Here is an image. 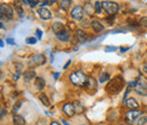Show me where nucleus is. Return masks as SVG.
Segmentation results:
<instances>
[{"instance_id":"f257e3e1","label":"nucleus","mask_w":147,"mask_h":125,"mask_svg":"<svg viewBox=\"0 0 147 125\" xmlns=\"http://www.w3.org/2000/svg\"><path fill=\"white\" fill-rule=\"evenodd\" d=\"M125 87V81L121 76H117L114 79L110 80L109 84L107 85V92L110 94H117L119 93Z\"/></svg>"},{"instance_id":"f03ea898","label":"nucleus","mask_w":147,"mask_h":125,"mask_svg":"<svg viewBox=\"0 0 147 125\" xmlns=\"http://www.w3.org/2000/svg\"><path fill=\"white\" fill-rule=\"evenodd\" d=\"M87 77L88 76H86L83 71H75L73 73H70V75H69V80L74 85L83 87V88L85 87V84L87 82Z\"/></svg>"},{"instance_id":"7ed1b4c3","label":"nucleus","mask_w":147,"mask_h":125,"mask_svg":"<svg viewBox=\"0 0 147 125\" xmlns=\"http://www.w3.org/2000/svg\"><path fill=\"white\" fill-rule=\"evenodd\" d=\"M143 116V111L138 110V109H135V110H129L126 113L125 115V122L129 125H134L135 121L137 118H140Z\"/></svg>"},{"instance_id":"20e7f679","label":"nucleus","mask_w":147,"mask_h":125,"mask_svg":"<svg viewBox=\"0 0 147 125\" xmlns=\"http://www.w3.org/2000/svg\"><path fill=\"white\" fill-rule=\"evenodd\" d=\"M102 7L103 10L109 15H115L119 12V5L114 1H103Z\"/></svg>"},{"instance_id":"39448f33","label":"nucleus","mask_w":147,"mask_h":125,"mask_svg":"<svg viewBox=\"0 0 147 125\" xmlns=\"http://www.w3.org/2000/svg\"><path fill=\"white\" fill-rule=\"evenodd\" d=\"M45 56L42 54H36V55H32L31 58H30V61H28V66L30 67H34V66H40V65H43L45 63Z\"/></svg>"},{"instance_id":"423d86ee","label":"nucleus","mask_w":147,"mask_h":125,"mask_svg":"<svg viewBox=\"0 0 147 125\" xmlns=\"http://www.w3.org/2000/svg\"><path fill=\"white\" fill-rule=\"evenodd\" d=\"M0 10H1V19L3 18H8V19H11L14 17V9L11 6H8V5H1L0 7Z\"/></svg>"},{"instance_id":"0eeeda50","label":"nucleus","mask_w":147,"mask_h":125,"mask_svg":"<svg viewBox=\"0 0 147 125\" xmlns=\"http://www.w3.org/2000/svg\"><path fill=\"white\" fill-rule=\"evenodd\" d=\"M70 16L73 19L75 20H82L83 18H84V8L82 7V6H76V7H74L73 10H71V13H70Z\"/></svg>"},{"instance_id":"6e6552de","label":"nucleus","mask_w":147,"mask_h":125,"mask_svg":"<svg viewBox=\"0 0 147 125\" xmlns=\"http://www.w3.org/2000/svg\"><path fill=\"white\" fill-rule=\"evenodd\" d=\"M36 72L34 71V70H32V68H30V70H26V71L23 73V80H24V82L25 83H31L33 80L35 81V79H36Z\"/></svg>"},{"instance_id":"1a4fd4ad","label":"nucleus","mask_w":147,"mask_h":125,"mask_svg":"<svg viewBox=\"0 0 147 125\" xmlns=\"http://www.w3.org/2000/svg\"><path fill=\"white\" fill-rule=\"evenodd\" d=\"M62 111L65 113V115H67L68 117H74L76 114V108L73 102H66L62 106Z\"/></svg>"},{"instance_id":"9d476101","label":"nucleus","mask_w":147,"mask_h":125,"mask_svg":"<svg viewBox=\"0 0 147 125\" xmlns=\"http://www.w3.org/2000/svg\"><path fill=\"white\" fill-rule=\"evenodd\" d=\"M84 88H86V89L88 90H96L97 89V81H96V79H94L93 76H88L87 77V82H86Z\"/></svg>"},{"instance_id":"9b49d317","label":"nucleus","mask_w":147,"mask_h":125,"mask_svg":"<svg viewBox=\"0 0 147 125\" xmlns=\"http://www.w3.org/2000/svg\"><path fill=\"white\" fill-rule=\"evenodd\" d=\"M34 85H35V88L38 91H42V90L45 88V85H47L45 79L42 77V76H37L36 79H35V81H34Z\"/></svg>"},{"instance_id":"f8f14e48","label":"nucleus","mask_w":147,"mask_h":125,"mask_svg":"<svg viewBox=\"0 0 147 125\" xmlns=\"http://www.w3.org/2000/svg\"><path fill=\"white\" fill-rule=\"evenodd\" d=\"M126 106L130 109V110H135V109H138L139 108V102L135 99V98H128L127 101H126Z\"/></svg>"},{"instance_id":"ddd939ff","label":"nucleus","mask_w":147,"mask_h":125,"mask_svg":"<svg viewBox=\"0 0 147 125\" xmlns=\"http://www.w3.org/2000/svg\"><path fill=\"white\" fill-rule=\"evenodd\" d=\"M37 14H38V16L42 18V19H50L51 16H52V14H51V12L50 10H48L47 8H40L38 10H37Z\"/></svg>"},{"instance_id":"4468645a","label":"nucleus","mask_w":147,"mask_h":125,"mask_svg":"<svg viewBox=\"0 0 147 125\" xmlns=\"http://www.w3.org/2000/svg\"><path fill=\"white\" fill-rule=\"evenodd\" d=\"M55 38H57L58 40L62 41V42H66V41H68V40L70 39V31L65 30V31H62V32L55 34Z\"/></svg>"},{"instance_id":"2eb2a0df","label":"nucleus","mask_w":147,"mask_h":125,"mask_svg":"<svg viewBox=\"0 0 147 125\" xmlns=\"http://www.w3.org/2000/svg\"><path fill=\"white\" fill-rule=\"evenodd\" d=\"M13 124L14 125H26V120L18 114L13 115Z\"/></svg>"},{"instance_id":"dca6fc26","label":"nucleus","mask_w":147,"mask_h":125,"mask_svg":"<svg viewBox=\"0 0 147 125\" xmlns=\"http://www.w3.org/2000/svg\"><path fill=\"white\" fill-rule=\"evenodd\" d=\"M38 100L42 102V105H44L45 107H51V102H50V99H49V97L45 94V93H43V92H41L40 94H38Z\"/></svg>"},{"instance_id":"f3484780","label":"nucleus","mask_w":147,"mask_h":125,"mask_svg":"<svg viewBox=\"0 0 147 125\" xmlns=\"http://www.w3.org/2000/svg\"><path fill=\"white\" fill-rule=\"evenodd\" d=\"M52 31L55 32V34H58V33L65 31V25L62 23H60V22H55V23L52 24Z\"/></svg>"},{"instance_id":"a211bd4d","label":"nucleus","mask_w":147,"mask_h":125,"mask_svg":"<svg viewBox=\"0 0 147 125\" xmlns=\"http://www.w3.org/2000/svg\"><path fill=\"white\" fill-rule=\"evenodd\" d=\"M91 26H92V29L94 30V32H96V33H98V32L103 31V29H104L103 24H101L98 20H95V19H94V20H92Z\"/></svg>"},{"instance_id":"6ab92c4d","label":"nucleus","mask_w":147,"mask_h":125,"mask_svg":"<svg viewBox=\"0 0 147 125\" xmlns=\"http://www.w3.org/2000/svg\"><path fill=\"white\" fill-rule=\"evenodd\" d=\"M111 76H110V73L109 72H102L100 75H98V82L100 83H105L108 81H110Z\"/></svg>"},{"instance_id":"aec40b11","label":"nucleus","mask_w":147,"mask_h":125,"mask_svg":"<svg viewBox=\"0 0 147 125\" xmlns=\"http://www.w3.org/2000/svg\"><path fill=\"white\" fill-rule=\"evenodd\" d=\"M76 38L78 39L79 42L84 43V42L87 40V34H86L83 30H77V31H76Z\"/></svg>"},{"instance_id":"412c9836","label":"nucleus","mask_w":147,"mask_h":125,"mask_svg":"<svg viewBox=\"0 0 147 125\" xmlns=\"http://www.w3.org/2000/svg\"><path fill=\"white\" fill-rule=\"evenodd\" d=\"M134 89H135V91H136L138 94H140V96H147V88L144 87L143 84H140V83H138Z\"/></svg>"},{"instance_id":"4be33fe9","label":"nucleus","mask_w":147,"mask_h":125,"mask_svg":"<svg viewBox=\"0 0 147 125\" xmlns=\"http://www.w3.org/2000/svg\"><path fill=\"white\" fill-rule=\"evenodd\" d=\"M84 12L87 13V15H93L94 12H95V8H94V6H92L90 2H86L85 3V7H84Z\"/></svg>"},{"instance_id":"5701e85b","label":"nucleus","mask_w":147,"mask_h":125,"mask_svg":"<svg viewBox=\"0 0 147 125\" xmlns=\"http://www.w3.org/2000/svg\"><path fill=\"white\" fill-rule=\"evenodd\" d=\"M70 6H71V0H61L60 1V7L62 9H69Z\"/></svg>"},{"instance_id":"b1692460","label":"nucleus","mask_w":147,"mask_h":125,"mask_svg":"<svg viewBox=\"0 0 147 125\" xmlns=\"http://www.w3.org/2000/svg\"><path fill=\"white\" fill-rule=\"evenodd\" d=\"M94 8H95V12H96L98 15H101V14H102V10H103V7H102V2H98V1H96V2H95V5H94Z\"/></svg>"},{"instance_id":"393cba45","label":"nucleus","mask_w":147,"mask_h":125,"mask_svg":"<svg viewBox=\"0 0 147 125\" xmlns=\"http://www.w3.org/2000/svg\"><path fill=\"white\" fill-rule=\"evenodd\" d=\"M74 105H75V108H76V113H78V114H82V113L85 110V107L82 106L80 102H78V101H76Z\"/></svg>"},{"instance_id":"a878e982","label":"nucleus","mask_w":147,"mask_h":125,"mask_svg":"<svg viewBox=\"0 0 147 125\" xmlns=\"http://www.w3.org/2000/svg\"><path fill=\"white\" fill-rule=\"evenodd\" d=\"M91 24H92V22H90V19H88L87 17H84L82 20H80V25H82V27H88Z\"/></svg>"},{"instance_id":"bb28decb","label":"nucleus","mask_w":147,"mask_h":125,"mask_svg":"<svg viewBox=\"0 0 147 125\" xmlns=\"http://www.w3.org/2000/svg\"><path fill=\"white\" fill-rule=\"evenodd\" d=\"M15 9L18 12V14L20 16H23V7H22V3H20V1H15Z\"/></svg>"},{"instance_id":"cd10ccee","label":"nucleus","mask_w":147,"mask_h":125,"mask_svg":"<svg viewBox=\"0 0 147 125\" xmlns=\"http://www.w3.org/2000/svg\"><path fill=\"white\" fill-rule=\"evenodd\" d=\"M20 106H22V101H16L14 104V107H13V113L16 114L19 109H20Z\"/></svg>"},{"instance_id":"c85d7f7f","label":"nucleus","mask_w":147,"mask_h":125,"mask_svg":"<svg viewBox=\"0 0 147 125\" xmlns=\"http://www.w3.org/2000/svg\"><path fill=\"white\" fill-rule=\"evenodd\" d=\"M147 124V116H142L140 118H138V122H137V125H146Z\"/></svg>"},{"instance_id":"c756f323","label":"nucleus","mask_w":147,"mask_h":125,"mask_svg":"<svg viewBox=\"0 0 147 125\" xmlns=\"http://www.w3.org/2000/svg\"><path fill=\"white\" fill-rule=\"evenodd\" d=\"M139 25L143 26V27H147V16L140 18V20H139Z\"/></svg>"},{"instance_id":"7c9ffc66","label":"nucleus","mask_w":147,"mask_h":125,"mask_svg":"<svg viewBox=\"0 0 147 125\" xmlns=\"http://www.w3.org/2000/svg\"><path fill=\"white\" fill-rule=\"evenodd\" d=\"M118 48L117 47H113V46H107L105 48H104V50L107 51V53H112V51H115Z\"/></svg>"},{"instance_id":"2f4dec72","label":"nucleus","mask_w":147,"mask_h":125,"mask_svg":"<svg viewBox=\"0 0 147 125\" xmlns=\"http://www.w3.org/2000/svg\"><path fill=\"white\" fill-rule=\"evenodd\" d=\"M26 42H27L28 44H35V43H36V39H35V38H27V39H26Z\"/></svg>"},{"instance_id":"473e14b6","label":"nucleus","mask_w":147,"mask_h":125,"mask_svg":"<svg viewBox=\"0 0 147 125\" xmlns=\"http://www.w3.org/2000/svg\"><path fill=\"white\" fill-rule=\"evenodd\" d=\"M20 74H22V71H17L13 75V80H14V81H17L19 79V76H20Z\"/></svg>"},{"instance_id":"72a5a7b5","label":"nucleus","mask_w":147,"mask_h":125,"mask_svg":"<svg viewBox=\"0 0 147 125\" xmlns=\"http://www.w3.org/2000/svg\"><path fill=\"white\" fill-rule=\"evenodd\" d=\"M6 42L9 43V44H15V40H14L13 38H7V39H6Z\"/></svg>"},{"instance_id":"f704fd0d","label":"nucleus","mask_w":147,"mask_h":125,"mask_svg":"<svg viewBox=\"0 0 147 125\" xmlns=\"http://www.w3.org/2000/svg\"><path fill=\"white\" fill-rule=\"evenodd\" d=\"M7 115V110L5 108H1V118H3Z\"/></svg>"},{"instance_id":"c9c22d12","label":"nucleus","mask_w":147,"mask_h":125,"mask_svg":"<svg viewBox=\"0 0 147 125\" xmlns=\"http://www.w3.org/2000/svg\"><path fill=\"white\" fill-rule=\"evenodd\" d=\"M114 17H115V15H110V17H108L107 19H108V22H109L110 24H112V23H113V19H114Z\"/></svg>"},{"instance_id":"e433bc0d","label":"nucleus","mask_w":147,"mask_h":125,"mask_svg":"<svg viewBox=\"0 0 147 125\" xmlns=\"http://www.w3.org/2000/svg\"><path fill=\"white\" fill-rule=\"evenodd\" d=\"M70 65H71V60H68V61L66 63V65L63 66V70H67V68H68V67H69Z\"/></svg>"},{"instance_id":"4c0bfd02","label":"nucleus","mask_w":147,"mask_h":125,"mask_svg":"<svg viewBox=\"0 0 147 125\" xmlns=\"http://www.w3.org/2000/svg\"><path fill=\"white\" fill-rule=\"evenodd\" d=\"M36 36H37V38H38V39H41V38H42V32H41V30H38V29H37V30H36Z\"/></svg>"},{"instance_id":"58836bf2","label":"nucleus","mask_w":147,"mask_h":125,"mask_svg":"<svg viewBox=\"0 0 147 125\" xmlns=\"http://www.w3.org/2000/svg\"><path fill=\"white\" fill-rule=\"evenodd\" d=\"M143 72L147 74V63H145V64L143 65Z\"/></svg>"},{"instance_id":"ea45409f","label":"nucleus","mask_w":147,"mask_h":125,"mask_svg":"<svg viewBox=\"0 0 147 125\" xmlns=\"http://www.w3.org/2000/svg\"><path fill=\"white\" fill-rule=\"evenodd\" d=\"M129 48H130V47H127V48H123V47H122V48H121V49H120V50H121V53H126V51H127V50H128Z\"/></svg>"},{"instance_id":"a19ab883","label":"nucleus","mask_w":147,"mask_h":125,"mask_svg":"<svg viewBox=\"0 0 147 125\" xmlns=\"http://www.w3.org/2000/svg\"><path fill=\"white\" fill-rule=\"evenodd\" d=\"M49 125H61L60 123H58V122H55V121H52L51 123H49Z\"/></svg>"},{"instance_id":"79ce46f5","label":"nucleus","mask_w":147,"mask_h":125,"mask_svg":"<svg viewBox=\"0 0 147 125\" xmlns=\"http://www.w3.org/2000/svg\"><path fill=\"white\" fill-rule=\"evenodd\" d=\"M61 123H62L63 125H70L67 121H66V120H61Z\"/></svg>"},{"instance_id":"37998d69","label":"nucleus","mask_w":147,"mask_h":125,"mask_svg":"<svg viewBox=\"0 0 147 125\" xmlns=\"http://www.w3.org/2000/svg\"><path fill=\"white\" fill-rule=\"evenodd\" d=\"M60 76V73H55V75H53V77H55V80H58V77Z\"/></svg>"},{"instance_id":"c03bdc74","label":"nucleus","mask_w":147,"mask_h":125,"mask_svg":"<svg viewBox=\"0 0 147 125\" xmlns=\"http://www.w3.org/2000/svg\"><path fill=\"white\" fill-rule=\"evenodd\" d=\"M55 1H57V0H49V3H50V5H52V3H55Z\"/></svg>"},{"instance_id":"a18cd8bd","label":"nucleus","mask_w":147,"mask_h":125,"mask_svg":"<svg viewBox=\"0 0 147 125\" xmlns=\"http://www.w3.org/2000/svg\"><path fill=\"white\" fill-rule=\"evenodd\" d=\"M45 114H47L48 116H52V114H51V113H49V111H45Z\"/></svg>"},{"instance_id":"49530a36","label":"nucleus","mask_w":147,"mask_h":125,"mask_svg":"<svg viewBox=\"0 0 147 125\" xmlns=\"http://www.w3.org/2000/svg\"><path fill=\"white\" fill-rule=\"evenodd\" d=\"M0 46H1V47H3V40H1V41H0Z\"/></svg>"},{"instance_id":"de8ad7c7","label":"nucleus","mask_w":147,"mask_h":125,"mask_svg":"<svg viewBox=\"0 0 147 125\" xmlns=\"http://www.w3.org/2000/svg\"><path fill=\"white\" fill-rule=\"evenodd\" d=\"M143 3H145V5H147V0H140Z\"/></svg>"},{"instance_id":"09e8293b","label":"nucleus","mask_w":147,"mask_h":125,"mask_svg":"<svg viewBox=\"0 0 147 125\" xmlns=\"http://www.w3.org/2000/svg\"><path fill=\"white\" fill-rule=\"evenodd\" d=\"M96 125H104V124H96Z\"/></svg>"},{"instance_id":"8fccbe9b","label":"nucleus","mask_w":147,"mask_h":125,"mask_svg":"<svg viewBox=\"0 0 147 125\" xmlns=\"http://www.w3.org/2000/svg\"><path fill=\"white\" fill-rule=\"evenodd\" d=\"M119 125H126V124H119Z\"/></svg>"},{"instance_id":"3c124183","label":"nucleus","mask_w":147,"mask_h":125,"mask_svg":"<svg viewBox=\"0 0 147 125\" xmlns=\"http://www.w3.org/2000/svg\"><path fill=\"white\" fill-rule=\"evenodd\" d=\"M146 114H147V109H146Z\"/></svg>"},{"instance_id":"603ef678","label":"nucleus","mask_w":147,"mask_h":125,"mask_svg":"<svg viewBox=\"0 0 147 125\" xmlns=\"http://www.w3.org/2000/svg\"><path fill=\"white\" fill-rule=\"evenodd\" d=\"M36 1H38V0H36Z\"/></svg>"}]
</instances>
